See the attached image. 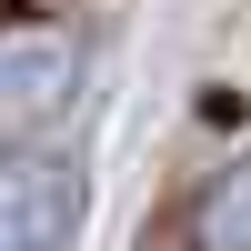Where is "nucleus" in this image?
<instances>
[{"mask_svg": "<svg viewBox=\"0 0 251 251\" xmlns=\"http://www.w3.org/2000/svg\"><path fill=\"white\" fill-rule=\"evenodd\" d=\"M191 251H251V161L191 191Z\"/></svg>", "mask_w": 251, "mask_h": 251, "instance_id": "3", "label": "nucleus"}, {"mask_svg": "<svg viewBox=\"0 0 251 251\" xmlns=\"http://www.w3.org/2000/svg\"><path fill=\"white\" fill-rule=\"evenodd\" d=\"M80 71H91V40L71 20H0V131H30V121L71 111Z\"/></svg>", "mask_w": 251, "mask_h": 251, "instance_id": "1", "label": "nucleus"}, {"mask_svg": "<svg viewBox=\"0 0 251 251\" xmlns=\"http://www.w3.org/2000/svg\"><path fill=\"white\" fill-rule=\"evenodd\" d=\"M80 161H0V251H71Z\"/></svg>", "mask_w": 251, "mask_h": 251, "instance_id": "2", "label": "nucleus"}]
</instances>
